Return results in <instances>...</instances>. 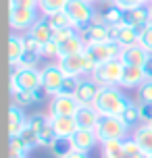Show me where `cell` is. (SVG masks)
<instances>
[{"mask_svg": "<svg viewBox=\"0 0 152 158\" xmlns=\"http://www.w3.org/2000/svg\"><path fill=\"white\" fill-rule=\"evenodd\" d=\"M131 102L119 87H100L96 102L92 104L102 117H121V112Z\"/></svg>", "mask_w": 152, "mask_h": 158, "instance_id": "1", "label": "cell"}, {"mask_svg": "<svg viewBox=\"0 0 152 158\" xmlns=\"http://www.w3.org/2000/svg\"><path fill=\"white\" fill-rule=\"evenodd\" d=\"M11 94H15L19 89H27L33 92L42 87V71L38 67H19V64H11Z\"/></svg>", "mask_w": 152, "mask_h": 158, "instance_id": "2", "label": "cell"}, {"mask_svg": "<svg viewBox=\"0 0 152 158\" xmlns=\"http://www.w3.org/2000/svg\"><path fill=\"white\" fill-rule=\"evenodd\" d=\"M123 71H125L123 60L121 58H112V60H106V63L98 64L96 71L92 73L90 77L94 79L100 87H121Z\"/></svg>", "mask_w": 152, "mask_h": 158, "instance_id": "3", "label": "cell"}, {"mask_svg": "<svg viewBox=\"0 0 152 158\" xmlns=\"http://www.w3.org/2000/svg\"><path fill=\"white\" fill-rule=\"evenodd\" d=\"M65 13L71 17V21L77 31L83 29V27H88L94 21V17L98 15L94 2H90V0H69L67 6H65Z\"/></svg>", "mask_w": 152, "mask_h": 158, "instance_id": "4", "label": "cell"}, {"mask_svg": "<svg viewBox=\"0 0 152 158\" xmlns=\"http://www.w3.org/2000/svg\"><path fill=\"white\" fill-rule=\"evenodd\" d=\"M94 131H96L98 139L102 143V142H108V139H125V137H129L131 129L123 123L121 117H100Z\"/></svg>", "mask_w": 152, "mask_h": 158, "instance_id": "5", "label": "cell"}, {"mask_svg": "<svg viewBox=\"0 0 152 158\" xmlns=\"http://www.w3.org/2000/svg\"><path fill=\"white\" fill-rule=\"evenodd\" d=\"M40 17L42 15H40L38 8H23V6H11L8 8V25L17 33H27Z\"/></svg>", "mask_w": 152, "mask_h": 158, "instance_id": "6", "label": "cell"}, {"mask_svg": "<svg viewBox=\"0 0 152 158\" xmlns=\"http://www.w3.org/2000/svg\"><path fill=\"white\" fill-rule=\"evenodd\" d=\"M79 35L83 38V42H86V46H90V44H102V42H111V25L104 23L102 15L98 13L96 17H94V21L88 25V27H83V29H79Z\"/></svg>", "mask_w": 152, "mask_h": 158, "instance_id": "7", "label": "cell"}, {"mask_svg": "<svg viewBox=\"0 0 152 158\" xmlns=\"http://www.w3.org/2000/svg\"><path fill=\"white\" fill-rule=\"evenodd\" d=\"M42 71V87L48 92V96L52 98V96H56L58 92H61V85H63L65 81V71L58 67V63L56 60H48V63L44 64L40 69Z\"/></svg>", "mask_w": 152, "mask_h": 158, "instance_id": "8", "label": "cell"}, {"mask_svg": "<svg viewBox=\"0 0 152 158\" xmlns=\"http://www.w3.org/2000/svg\"><path fill=\"white\" fill-rule=\"evenodd\" d=\"M121 50H123V48H121L117 42H112V40L111 42H102V44H90V46H86L88 56L96 64H102V63H106V60H112V58H119Z\"/></svg>", "mask_w": 152, "mask_h": 158, "instance_id": "9", "label": "cell"}, {"mask_svg": "<svg viewBox=\"0 0 152 158\" xmlns=\"http://www.w3.org/2000/svg\"><path fill=\"white\" fill-rule=\"evenodd\" d=\"M81 104L77 102L75 96H65V94H56L50 98V106L48 110L52 117H75V112L79 110Z\"/></svg>", "mask_w": 152, "mask_h": 158, "instance_id": "10", "label": "cell"}, {"mask_svg": "<svg viewBox=\"0 0 152 158\" xmlns=\"http://www.w3.org/2000/svg\"><path fill=\"white\" fill-rule=\"evenodd\" d=\"M111 38L112 42H117L121 48H129L140 42V29L133 25L121 23V25H111Z\"/></svg>", "mask_w": 152, "mask_h": 158, "instance_id": "11", "label": "cell"}, {"mask_svg": "<svg viewBox=\"0 0 152 158\" xmlns=\"http://www.w3.org/2000/svg\"><path fill=\"white\" fill-rule=\"evenodd\" d=\"M119 58L123 60V64H127V67H146V64L152 60V54L144 46L133 44V46H129V48H123Z\"/></svg>", "mask_w": 152, "mask_h": 158, "instance_id": "12", "label": "cell"}, {"mask_svg": "<svg viewBox=\"0 0 152 158\" xmlns=\"http://www.w3.org/2000/svg\"><path fill=\"white\" fill-rule=\"evenodd\" d=\"M98 94H100V85L92 77H81L79 79V87L75 92V98H77V102L81 106H92V104L96 102Z\"/></svg>", "mask_w": 152, "mask_h": 158, "instance_id": "13", "label": "cell"}, {"mask_svg": "<svg viewBox=\"0 0 152 158\" xmlns=\"http://www.w3.org/2000/svg\"><path fill=\"white\" fill-rule=\"evenodd\" d=\"M100 142L98 139V135L94 129H77L75 133L71 135V143H73V150L77 152H86L88 154L96 143Z\"/></svg>", "mask_w": 152, "mask_h": 158, "instance_id": "14", "label": "cell"}, {"mask_svg": "<svg viewBox=\"0 0 152 158\" xmlns=\"http://www.w3.org/2000/svg\"><path fill=\"white\" fill-rule=\"evenodd\" d=\"M27 125V117H25L23 108L19 104H11L8 106V137H15L21 133V129Z\"/></svg>", "mask_w": 152, "mask_h": 158, "instance_id": "15", "label": "cell"}, {"mask_svg": "<svg viewBox=\"0 0 152 158\" xmlns=\"http://www.w3.org/2000/svg\"><path fill=\"white\" fill-rule=\"evenodd\" d=\"M148 75H146L144 67H127L125 64V71H123V79H121V87H127V89H137V87L144 83Z\"/></svg>", "mask_w": 152, "mask_h": 158, "instance_id": "16", "label": "cell"}, {"mask_svg": "<svg viewBox=\"0 0 152 158\" xmlns=\"http://www.w3.org/2000/svg\"><path fill=\"white\" fill-rule=\"evenodd\" d=\"M125 23L137 27L140 31L144 29L146 25H150V8H148V4H142V6L131 8V10H125Z\"/></svg>", "mask_w": 152, "mask_h": 158, "instance_id": "17", "label": "cell"}, {"mask_svg": "<svg viewBox=\"0 0 152 158\" xmlns=\"http://www.w3.org/2000/svg\"><path fill=\"white\" fill-rule=\"evenodd\" d=\"M27 33H29L38 44H42V46H44V44H48L50 40H54V29H52V25L46 21V17H40Z\"/></svg>", "mask_w": 152, "mask_h": 158, "instance_id": "18", "label": "cell"}, {"mask_svg": "<svg viewBox=\"0 0 152 158\" xmlns=\"http://www.w3.org/2000/svg\"><path fill=\"white\" fill-rule=\"evenodd\" d=\"M50 123H52V129H54L56 137H71L79 129L75 117H52L50 114Z\"/></svg>", "mask_w": 152, "mask_h": 158, "instance_id": "19", "label": "cell"}, {"mask_svg": "<svg viewBox=\"0 0 152 158\" xmlns=\"http://www.w3.org/2000/svg\"><path fill=\"white\" fill-rule=\"evenodd\" d=\"M100 112L94 106H79V110L75 112V121L79 129H96L98 121H100Z\"/></svg>", "mask_w": 152, "mask_h": 158, "instance_id": "20", "label": "cell"}, {"mask_svg": "<svg viewBox=\"0 0 152 158\" xmlns=\"http://www.w3.org/2000/svg\"><path fill=\"white\" fill-rule=\"evenodd\" d=\"M23 52H25L23 33L13 31L11 35H8V64H19Z\"/></svg>", "mask_w": 152, "mask_h": 158, "instance_id": "21", "label": "cell"}, {"mask_svg": "<svg viewBox=\"0 0 152 158\" xmlns=\"http://www.w3.org/2000/svg\"><path fill=\"white\" fill-rule=\"evenodd\" d=\"M131 137L140 143V148H142L144 152L152 154V125H146V123L137 125L136 129H133Z\"/></svg>", "mask_w": 152, "mask_h": 158, "instance_id": "22", "label": "cell"}, {"mask_svg": "<svg viewBox=\"0 0 152 158\" xmlns=\"http://www.w3.org/2000/svg\"><path fill=\"white\" fill-rule=\"evenodd\" d=\"M100 15H102L104 23L106 25H121L125 23V10L117 4H112V2H106V6L100 10Z\"/></svg>", "mask_w": 152, "mask_h": 158, "instance_id": "23", "label": "cell"}, {"mask_svg": "<svg viewBox=\"0 0 152 158\" xmlns=\"http://www.w3.org/2000/svg\"><path fill=\"white\" fill-rule=\"evenodd\" d=\"M100 154L102 158H127L123 150V139H108L100 143Z\"/></svg>", "mask_w": 152, "mask_h": 158, "instance_id": "24", "label": "cell"}, {"mask_svg": "<svg viewBox=\"0 0 152 158\" xmlns=\"http://www.w3.org/2000/svg\"><path fill=\"white\" fill-rule=\"evenodd\" d=\"M121 118H123V123H125L129 129H136L137 125H142V118H140V102H129L127 108L121 112Z\"/></svg>", "mask_w": 152, "mask_h": 158, "instance_id": "25", "label": "cell"}, {"mask_svg": "<svg viewBox=\"0 0 152 158\" xmlns=\"http://www.w3.org/2000/svg\"><path fill=\"white\" fill-rule=\"evenodd\" d=\"M83 50H86V42H83V38H81L79 33H77V35H73L71 40H67V42H63V44H61V56L79 54V52H83Z\"/></svg>", "mask_w": 152, "mask_h": 158, "instance_id": "26", "label": "cell"}, {"mask_svg": "<svg viewBox=\"0 0 152 158\" xmlns=\"http://www.w3.org/2000/svg\"><path fill=\"white\" fill-rule=\"evenodd\" d=\"M50 154L54 158H65V156H69L73 152V143H71V137H56L54 143L48 148Z\"/></svg>", "mask_w": 152, "mask_h": 158, "instance_id": "27", "label": "cell"}, {"mask_svg": "<svg viewBox=\"0 0 152 158\" xmlns=\"http://www.w3.org/2000/svg\"><path fill=\"white\" fill-rule=\"evenodd\" d=\"M69 0H38V10H40L42 17L54 15V13H61L65 10Z\"/></svg>", "mask_w": 152, "mask_h": 158, "instance_id": "28", "label": "cell"}, {"mask_svg": "<svg viewBox=\"0 0 152 158\" xmlns=\"http://www.w3.org/2000/svg\"><path fill=\"white\" fill-rule=\"evenodd\" d=\"M46 21H48L50 25H52V29H65V27H75L71 21V17L67 15L65 10H61V13H54V15H48L46 17Z\"/></svg>", "mask_w": 152, "mask_h": 158, "instance_id": "29", "label": "cell"}, {"mask_svg": "<svg viewBox=\"0 0 152 158\" xmlns=\"http://www.w3.org/2000/svg\"><path fill=\"white\" fill-rule=\"evenodd\" d=\"M29 154V148L23 143V139L15 135V137H8V156H25Z\"/></svg>", "mask_w": 152, "mask_h": 158, "instance_id": "30", "label": "cell"}, {"mask_svg": "<svg viewBox=\"0 0 152 158\" xmlns=\"http://www.w3.org/2000/svg\"><path fill=\"white\" fill-rule=\"evenodd\" d=\"M56 139V133L54 129H52V123H48L46 127H42L40 131H38V142H40L42 148H50Z\"/></svg>", "mask_w": 152, "mask_h": 158, "instance_id": "31", "label": "cell"}, {"mask_svg": "<svg viewBox=\"0 0 152 158\" xmlns=\"http://www.w3.org/2000/svg\"><path fill=\"white\" fill-rule=\"evenodd\" d=\"M11 96H13V102L19 104L21 108L38 104V102H36V96H33V92H27V89H19V92H15V94H11Z\"/></svg>", "mask_w": 152, "mask_h": 158, "instance_id": "32", "label": "cell"}, {"mask_svg": "<svg viewBox=\"0 0 152 158\" xmlns=\"http://www.w3.org/2000/svg\"><path fill=\"white\" fill-rule=\"evenodd\" d=\"M42 58L46 60H58L61 58V44L56 40H50L48 44L42 46Z\"/></svg>", "mask_w": 152, "mask_h": 158, "instance_id": "33", "label": "cell"}, {"mask_svg": "<svg viewBox=\"0 0 152 158\" xmlns=\"http://www.w3.org/2000/svg\"><path fill=\"white\" fill-rule=\"evenodd\" d=\"M19 137H21V139H23V143L29 148V152H32L33 148H38V146H40V142H38V133H36V131H33L29 125H25L23 129H21Z\"/></svg>", "mask_w": 152, "mask_h": 158, "instance_id": "34", "label": "cell"}, {"mask_svg": "<svg viewBox=\"0 0 152 158\" xmlns=\"http://www.w3.org/2000/svg\"><path fill=\"white\" fill-rule=\"evenodd\" d=\"M50 123V114H42V112H33V114H29L27 117V125L32 127L33 131L38 133L42 127H46Z\"/></svg>", "mask_w": 152, "mask_h": 158, "instance_id": "35", "label": "cell"}, {"mask_svg": "<svg viewBox=\"0 0 152 158\" xmlns=\"http://www.w3.org/2000/svg\"><path fill=\"white\" fill-rule=\"evenodd\" d=\"M136 94H137V102L152 104V79H146L144 83L136 89Z\"/></svg>", "mask_w": 152, "mask_h": 158, "instance_id": "36", "label": "cell"}, {"mask_svg": "<svg viewBox=\"0 0 152 158\" xmlns=\"http://www.w3.org/2000/svg\"><path fill=\"white\" fill-rule=\"evenodd\" d=\"M79 79L81 77H71V75H67V77H65V81H63V85H61V92H58V94L75 96L77 87H79Z\"/></svg>", "mask_w": 152, "mask_h": 158, "instance_id": "37", "label": "cell"}, {"mask_svg": "<svg viewBox=\"0 0 152 158\" xmlns=\"http://www.w3.org/2000/svg\"><path fill=\"white\" fill-rule=\"evenodd\" d=\"M140 46H144L148 52L152 54V23L150 25H146L144 29L140 31V42H137Z\"/></svg>", "mask_w": 152, "mask_h": 158, "instance_id": "38", "label": "cell"}, {"mask_svg": "<svg viewBox=\"0 0 152 158\" xmlns=\"http://www.w3.org/2000/svg\"><path fill=\"white\" fill-rule=\"evenodd\" d=\"M77 29L75 27H65V29H54V40L58 42V44H63V42H67V40H71L73 35H77Z\"/></svg>", "mask_w": 152, "mask_h": 158, "instance_id": "39", "label": "cell"}, {"mask_svg": "<svg viewBox=\"0 0 152 158\" xmlns=\"http://www.w3.org/2000/svg\"><path fill=\"white\" fill-rule=\"evenodd\" d=\"M140 118L146 125H152V104L140 102Z\"/></svg>", "mask_w": 152, "mask_h": 158, "instance_id": "40", "label": "cell"}, {"mask_svg": "<svg viewBox=\"0 0 152 158\" xmlns=\"http://www.w3.org/2000/svg\"><path fill=\"white\" fill-rule=\"evenodd\" d=\"M112 4H117V6H121L123 10H131V8L136 6H142V4H146L144 0H111Z\"/></svg>", "mask_w": 152, "mask_h": 158, "instance_id": "41", "label": "cell"}, {"mask_svg": "<svg viewBox=\"0 0 152 158\" xmlns=\"http://www.w3.org/2000/svg\"><path fill=\"white\" fill-rule=\"evenodd\" d=\"M11 6H23V8H38V0H8Z\"/></svg>", "mask_w": 152, "mask_h": 158, "instance_id": "42", "label": "cell"}, {"mask_svg": "<svg viewBox=\"0 0 152 158\" xmlns=\"http://www.w3.org/2000/svg\"><path fill=\"white\" fill-rule=\"evenodd\" d=\"M33 96H36V102L40 104V102H44L46 98H50L48 96V92L44 89V87H38V89H33Z\"/></svg>", "mask_w": 152, "mask_h": 158, "instance_id": "43", "label": "cell"}, {"mask_svg": "<svg viewBox=\"0 0 152 158\" xmlns=\"http://www.w3.org/2000/svg\"><path fill=\"white\" fill-rule=\"evenodd\" d=\"M65 158H88V154H86V152H77V150H73L69 156H65Z\"/></svg>", "mask_w": 152, "mask_h": 158, "instance_id": "44", "label": "cell"}, {"mask_svg": "<svg viewBox=\"0 0 152 158\" xmlns=\"http://www.w3.org/2000/svg\"><path fill=\"white\" fill-rule=\"evenodd\" d=\"M133 158H150V154H148V152H140V154L133 156Z\"/></svg>", "mask_w": 152, "mask_h": 158, "instance_id": "45", "label": "cell"}, {"mask_svg": "<svg viewBox=\"0 0 152 158\" xmlns=\"http://www.w3.org/2000/svg\"><path fill=\"white\" fill-rule=\"evenodd\" d=\"M90 2H94V4H96V2H111V0H90Z\"/></svg>", "mask_w": 152, "mask_h": 158, "instance_id": "46", "label": "cell"}, {"mask_svg": "<svg viewBox=\"0 0 152 158\" xmlns=\"http://www.w3.org/2000/svg\"><path fill=\"white\" fill-rule=\"evenodd\" d=\"M148 8H150V23H152V2L148 4Z\"/></svg>", "mask_w": 152, "mask_h": 158, "instance_id": "47", "label": "cell"}, {"mask_svg": "<svg viewBox=\"0 0 152 158\" xmlns=\"http://www.w3.org/2000/svg\"><path fill=\"white\" fill-rule=\"evenodd\" d=\"M8 158H25V156H8Z\"/></svg>", "mask_w": 152, "mask_h": 158, "instance_id": "48", "label": "cell"}, {"mask_svg": "<svg viewBox=\"0 0 152 158\" xmlns=\"http://www.w3.org/2000/svg\"><path fill=\"white\" fill-rule=\"evenodd\" d=\"M144 2H146V4H150V2H152V0H144Z\"/></svg>", "mask_w": 152, "mask_h": 158, "instance_id": "49", "label": "cell"}, {"mask_svg": "<svg viewBox=\"0 0 152 158\" xmlns=\"http://www.w3.org/2000/svg\"><path fill=\"white\" fill-rule=\"evenodd\" d=\"M150 158H152V154H150Z\"/></svg>", "mask_w": 152, "mask_h": 158, "instance_id": "50", "label": "cell"}]
</instances>
